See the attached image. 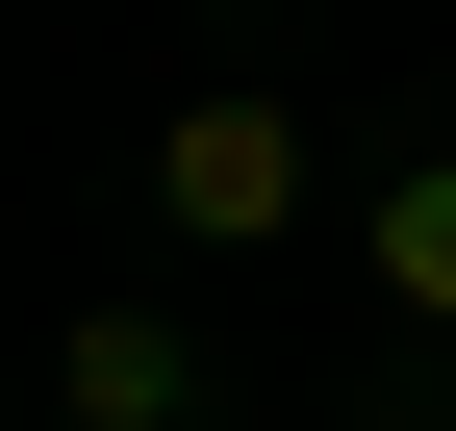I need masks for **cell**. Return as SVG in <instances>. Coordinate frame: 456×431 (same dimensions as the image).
<instances>
[{
  "instance_id": "6da1fadb",
  "label": "cell",
  "mask_w": 456,
  "mask_h": 431,
  "mask_svg": "<svg viewBox=\"0 0 456 431\" xmlns=\"http://www.w3.org/2000/svg\"><path fill=\"white\" fill-rule=\"evenodd\" d=\"M152 229H178V254H279V229H305V102H279V77H178V102H152Z\"/></svg>"
},
{
  "instance_id": "3957f363",
  "label": "cell",
  "mask_w": 456,
  "mask_h": 431,
  "mask_svg": "<svg viewBox=\"0 0 456 431\" xmlns=\"http://www.w3.org/2000/svg\"><path fill=\"white\" fill-rule=\"evenodd\" d=\"M355 280L406 305V330H456V152H406V178L355 203Z\"/></svg>"
},
{
  "instance_id": "7a4b0ae2",
  "label": "cell",
  "mask_w": 456,
  "mask_h": 431,
  "mask_svg": "<svg viewBox=\"0 0 456 431\" xmlns=\"http://www.w3.org/2000/svg\"><path fill=\"white\" fill-rule=\"evenodd\" d=\"M51 406L77 431H203V330L178 305H77V330H51Z\"/></svg>"
}]
</instances>
